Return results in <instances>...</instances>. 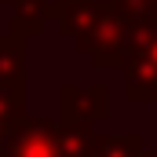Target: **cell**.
Wrapping results in <instances>:
<instances>
[{
    "label": "cell",
    "instance_id": "8992f818",
    "mask_svg": "<svg viewBox=\"0 0 157 157\" xmlns=\"http://www.w3.org/2000/svg\"><path fill=\"white\" fill-rule=\"evenodd\" d=\"M143 135H95L91 139V146H88V154L84 157H135L143 154Z\"/></svg>",
    "mask_w": 157,
    "mask_h": 157
},
{
    "label": "cell",
    "instance_id": "30bf717a",
    "mask_svg": "<svg viewBox=\"0 0 157 157\" xmlns=\"http://www.w3.org/2000/svg\"><path fill=\"white\" fill-rule=\"evenodd\" d=\"M0 4H18V0H0Z\"/></svg>",
    "mask_w": 157,
    "mask_h": 157
},
{
    "label": "cell",
    "instance_id": "6da1fadb",
    "mask_svg": "<svg viewBox=\"0 0 157 157\" xmlns=\"http://www.w3.org/2000/svg\"><path fill=\"white\" fill-rule=\"evenodd\" d=\"M55 22L62 37L91 59L95 70H121L124 48L132 40V22L106 0H59Z\"/></svg>",
    "mask_w": 157,
    "mask_h": 157
},
{
    "label": "cell",
    "instance_id": "52a82bcc",
    "mask_svg": "<svg viewBox=\"0 0 157 157\" xmlns=\"http://www.w3.org/2000/svg\"><path fill=\"white\" fill-rule=\"evenodd\" d=\"M106 4H113L121 15L132 22V26L157 22V0H106Z\"/></svg>",
    "mask_w": 157,
    "mask_h": 157
},
{
    "label": "cell",
    "instance_id": "3957f363",
    "mask_svg": "<svg viewBox=\"0 0 157 157\" xmlns=\"http://www.w3.org/2000/svg\"><path fill=\"white\" fill-rule=\"evenodd\" d=\"M0 157H62L59 143H55V121H40L29 113L15 121L4 132Z\"/></svg>",
    "mask_w": 157,
    "mask_h": 157
},
{
    "label": "cell",
    "instance_id": "277c9868",
    "mask_svg": "<svg viewBox=\"0 0 157 157\" xmlns=\"http://www.w3.org/2000/svg\"><path fill=\"white\" fill-rule=\"evenodd\" d=\"M59 117L99 124L102 117H110V88L106 84H95V88L62 84L59 88Z\"/></svg>",
    "mask_w": 157,
    "mask_h": 157
},
{
    "label": "cell",
    "instance_id": "5b68a950",
    "mask_svg": "<svg viewBox=\"0 0 157 157\" xmlns=\"http://www.w3.org/2000/svg\"><path fill=\"white\" fill-rule=\"evenodd\" d=\"M26 40L22 33H0V91H26Z\"/></svg>",
    "mask_w": 157,
    "mask_h": 157
},
{
    "label": "cell",
    "instance_id": "7a4b0ae2",
    "mask_svg": "<svg viewBox=\"0 0 157 157\" xmlns=\"http://www.w3.org/2000/svg\"><path fill=\"white\" fill-rule=\"evenodd\" d=\"M121 70L128 102H157V22L132 29Z\"/></svg>",
    "mask_w": 157,
    "mask_h": 157
},
{
    "label": "cell",
    "instance_id": "ba28073f",
    "mask_svg": "<svg viewBox=\"0 0 157 157\" xmlns=\"http://www.w3.org/2000/svg\"><path fill=\"white\" fill-rule=\"evenodd\" d=\"M26 117V91H0V143L15 121Z\"/></svg>",
    "mask_w": 157,
    "mask_h": 157
},
{
    "label": "cell",
    "instance_id": "9c48e42d",
    "mask_svg": "<svg viewBox=\"0 0 157 157\" xmlns=\"http://www.w3.org/2000/svg\"><path fill=\"white\" fill-rule=\"evenodd\" d=\"M135 157H157L154 150H146V146H143V154H135Z\"/></svg>",
    "mask_w": 157,
    "mask_h": 157
}]
</instances>
